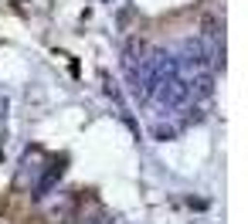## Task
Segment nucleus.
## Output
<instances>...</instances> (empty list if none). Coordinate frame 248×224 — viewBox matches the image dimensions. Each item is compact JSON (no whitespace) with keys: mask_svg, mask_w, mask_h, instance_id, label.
<instances>
[{"mask_svg":"<svg viewBox=\"0 0 248 224\" xmlns=\"http://www.w3.org/2000/svg\"><path fill=\"white\" fill-rule=\"evenodd\" d=\"M72 214H75V197L72 194H58L51 204H48V217L58 224V221H72Z\"/></svg>","mask_w":248,"mask_h":224,"instance_id":"1","label":"nucleus"},{"mask_svg":"<svg viewBox=\"0 0 248 224\" xmlns=\"http://www.w3.org/2000/svg\"><path fill=\"white\" fill-rule=\"evenodd\" d=\"M75 224H112V214H106L102 207H95L92 214H85V217H78Z\"/></svg>","mask_w":248,"mask_h":224,"instance_id":"2","label":"nucleus"}]
</instances>
